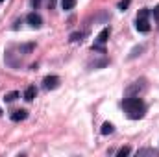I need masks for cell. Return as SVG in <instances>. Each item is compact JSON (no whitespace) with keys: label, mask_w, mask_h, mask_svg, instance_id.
I'll use <instances>...</instances> for the list:
<instances>
[{"label":"cell","mask_w":159,"mask_h":157,"mask_svg":"<svg viewBox=\"0 0 159 157\" xmlns=\"http://www.w3.org/2000/svg\"><path fill=\"white\" fill-rule=\"evenodd\" d=\"M146 89V85H144V79H141V81H135V83H131L128 89H126V94L128 96H139V92H143Z\"/></svg>","instance_id":"obj_2"},{"label":"cell","mask_w":159,"mask_h":157,"mask_svg":"<svg viewBox=\"0 0 159 157\" xmlns=\"http://www.w3.org/2000/svg\"><path fill=\"white\" fill-rule=\"evenodd\" d=\"M0 115H2V109H0Z\"/></svg>","instance_id":"obj_20"},{"label":"cell","mask_w":159,"mask_h":157,"mask_svg":"<svg viewBox=\"0 0 159 157\" xmlns=\"http://www.w3.org/2000/svg\"><path fill=\"white\" fill-rule=\"evenodd\" d=\"M81 37H83V34H72V35H70L72 41H81Z\"/></svg>","instance_id":"obj_16"},{"label":"cell","mask_w":159,"mask_h":157,"mask_svg":"<svg viewBox=\"0 0 159 157\" xmlns=\"http://www.w3.org/2000/svg\"><path fill=\"white\" fill-rule=\"evenodd\" d=\"M74 4H76L74 0H61V7H63L65 11H69V9H72V7H74Z\"/></svg>","instance_id":"obj_10"},{"label":"cell","mask_w":159,"mask_h":157,"mask_svg":"<svg viewBox=\"0 0 159 157\" xmlns=\"http://www.w3.org/2000/svg\"><path fill=\"white\" fill-rule=\"evenodd\" d=\"M137 30L139 32H143V34H146L148 30H150V24H148V17H137Z\"/></svg>","instance_id":"obj_4"},{"label":"cell","mask_w":159,"mask_h":157,"mask_svg":"<svg viewBox=\"0 0 159 157\" xmlns=\"http://www.w3.org/2000/svg\"><path fill=\"white\" fill-rule=\"evenodd\" d=\"M26 117H28V111H24V109H17V111L11 113V120L13 122H20V120H24Z\"/></svg>","instance_id":"obj_6"},{"label":"cell","mask_w":159,"mask_h":157,"mask_svg":"<svg viewBox=\"0 0 159 157\" xmlns=\"http://www.w3.org/2000/svg\"><path fill=\"white\" fill-rule=\"evenodd\" d=\"M17 98H19V92H17V91H13V92H7V94L4 96V100H6V102H15Z\"/></svg>","instance_id":"obj_11"},{"label":"cell","mask_w":159,"mask_h":157,"mask_svg":"<svg viewBox=\"0 0 159 157\" xmlns=\"http://www.w3.org/2000/svg\"><path fill=\"white\" fill-rule=\"evenodd\" d=\"M129 152H131V150H129V148H128V146H124V148H120V150H119V154H117V155H119V157L129 155Z\"/></svg>","instance_id":"obj_13"},{"label":"cell","mask_w":159,"mask_h":157,"mask_svg":"<svg viewBox=\"0 0 159 157\" xmlns=\"http://www.w3.org/2000/svg\"><path fill=\"white\" fill-rule=\"evenodd\" d=\"M0 2H2V0H0Z\"/></svg>","instance_id":"obj_21"},{"label":"cell","mask_w":159,"mask_h":157,"mask_svg":"<svg viewBox=\"0 0 159 157\" xmlns=\"http://www.w3.org/2000/svg\"><path fill=\"white\" fill-rule=\"evenodd\" d=\"M154 17H156V20H159V4L154 7Z\"/></svg>","instance_id":"obj_17"},{"label":"cell","mask_w":159,"mask_h":157,"mask_svg":"<svg viewBox=\"0 0 159 157\" xmlns=\"http://www.w3.org/2000/svg\"><path fill=\"white\" fill-rule=\"evenodd\" d=\"M35 94H37V89H35L34 85H30V87L24 91V100H26V102H32V100L35 98Z\"/></svg>","instance_id":"obj_7"},{"label":"cell","mask_w":159,"mask_h":157,"mask_svg":"<svg viewBox=\"0 0 159 157\" xmlns=\"http://www.w3.org/2000/svg\"><path fill=\"white\" fill-rule=\"evenodd\" d=\"M109 133H113V124L106 122V124L102 126V135H109Z\"/></svg>","instance_id":"obj_12"},{"label":"cell","mask_w":159,"mask_h":157,"mask_svg":"<svg viewBox=\"0 0 159 157\" xmlns=\"http://www.w3.org/2000/svg\"><path fill=\"white\" fill-rule=\"evenodd\" d=\"M137 155H139V157H143V155H152V157H157L159 154L156 152V150H152V148H144V150H139V152H137Z\"/></svg>","instance_id":"obj_9"},{"label":"cell","mask_w":159,"mask_h":157,"mask_svg":"<svg viewBox=\"0 0 159 157\" xmlns=\"http://www.w3.org/2000/svg\"><path fill=\"white\" fill-rule=\"evenodd\" d=\"M26 20H28V24L34 26V28H39L41 24H43V19H41V15H37V13H30V15L26 17Z\"/></svg>","instance_id":"obj_5"},{"label":"cell","mask_w":159,"mask_h":157,"mask_svg":"<svg viewBox=\"0 0 159 157\" xmlns=\"http://www.w3.org/2000/svg\"><path fill=\"white\" fill-rule=\"evenodd\" d=\"M139 52H143V46H139V48H135L131 54H129V59H133V57H137L139 56Z\"/></svg>","instance_id":"obj_15"},{"label":"cell","mask_w":159,"mask_h":157,"mask_svg":"<svg viewBox=\"0 0 159 157\" xmlns=\"http://www.w3.org/2000/svg\"><path fill=\"white\" fill-rule=\"evenodd\" d=\"M43 83H44V89L52 91V89H57V85H59V78H57V76H46Z\"/></svg>","instance_id":"obj_3"},{"label":"cell","mask_w":159,"mask_h":157,"mask_svg":"<svg viewBox=\"0 0 159 157\" xmlns=\"http://www.w3.org/2000/svg\"><path fill=\"white\" fill-rule=\"evenodd\" d=\"M32 6H34V7L37 9V7L41 6V0H32Z\"/></svg>","instance_id":"obj_18"},{"label":"cell","mask_w":159,"mask_h":157,"mask_svg":"<svg viewBox=\"0 0 159 157\" xmlns=\"http://www.w3.org/2000/svg\"><path fill=\"white\" fill-rule=\"evenodd\" d=\"M109 32H111L109 28H104V30L98 34V37H96V43H98V44H104V43L107 41V37H109Z\"/></svg>","instance_id":"obj_8"},{"label":"cell","mask_w":159,"mask_h":157,"mask_svg":"<svg viewBox=\"0 0 159 157\" xmlns=\"http://www.w3.org/2000/svg\"><path fill=\"white\" fill-rule=\"evenodd\" d=\"M54 6H56V0H48V9H54Z\"/></svg>","instance_id":"obj_19"},{"label":"cell","mask_w":159,"mask_h":157,"mask_svg":"<svg viewBox=\"0 0 159 157\" xmlns=\"http://www.w3.org/2000/svg\"><path fill=\"white\" fill-rule=\"evenodd\" d=\"M129 2H131V0H120V2H119V9H122V11H124V9L129 6Z\"/></svg>","instance_id":"obj_14"},{"label":"cell","mask_w":159,"mask_h":157,"mask_svg":"<svg viewBox=\"0 0 159 157\" xmlns=\"http://www.w3.org/2000/svg\"><path fill=\"white\" fill-rule=\"evenodd\" d=\"M122 105H124V111L128 113V117L133 118V120L143 118L144 113H146V105H144V102L139 96H128V98H124Z\"/></svg>","instance_id":"obj_1"}]
</instances>
